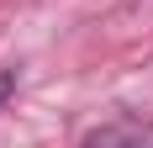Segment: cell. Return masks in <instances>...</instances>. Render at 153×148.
Wrapping results in <instances>:
<instances>
[{
    "label": "cell",
    "instance_id": "6da1fadb",
    "mask_svg": "<svg viewBox=\"0 0 153 148\" xmlns=\"http://www.w3.org/2000/svg\"><path fill=\"white\" fill-rule=\"evenodd\" d=\"M79 148H153V122H137V117H116V122H100L85 132Z\"/></svg>",
    "mask_w": 153,
    "mask_h": 148
},
{
    "label": "cell",
    "instance_id": "7a4b0ae2",
    "mask_svg": "<svg viewBox=\"0 0 153 148\" xmlns=\"http://www.w3.org/2000/svg\"><path fill=\"white\" fill-rule=\"evenodd\" d=\"M11 85H16L11 74H0V106H5V95H11Z\"/></svg>",
    "mask_w": 153,
    "mask_h": 148
}]
</instances>
